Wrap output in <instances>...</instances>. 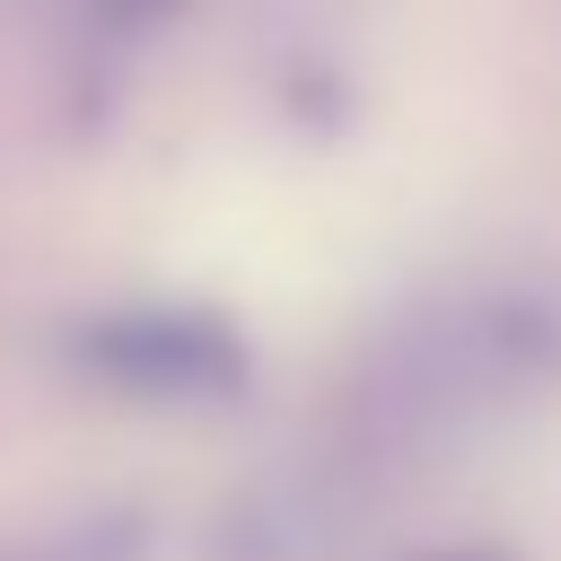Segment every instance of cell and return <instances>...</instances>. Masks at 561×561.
Returning a JSON list of instances; mask_svg holds the SVG:
<instances>
[{
	"mask_svg": "<svg viewBox=\"0 0 561 561\" xmlns=\"http://www.w3.org/2000/svg\"><path fill=\"white\" fill-rule=\"evenodd\" d=\"M70 359L140 403H219L245 386V333L210 307H105L70 324Z\"/></svg>",
	"mask_w": 561,
	"mask_h": 561,
	"instance_id": "6da1fadb",
	"label": "cell"
},
{
	"mask_svg": "<svg viewBox=\"0 0 561 561\" xmlns=\"http://www.w3.org/2000/svg\"><path fill=\"white\" fill-rule=\"evenodd\" d=\"M430 561H508V552H430Z\"/></svg>",
	"mask_w": 561,
	"mask_h": 561,
	"instance_id": "7a4b0ae2",
	"label": "cell"
}]
</instances>
